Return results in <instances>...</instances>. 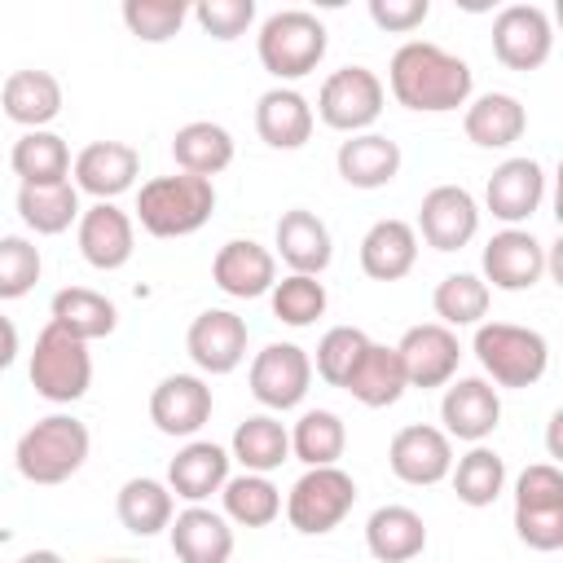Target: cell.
<instances>
[{"label": "cell", "mask_w": 563, "mask_h": 563, "mask_svg": "<svg viewBox=\"0 0 563 563\" xmlns=\"http://www.w3.org/2000/svg\"><path fill=\"white\" fill-rule=\"evenodd\" d=\"M31 387L35 396H44L48 405H75L79 396H88L92 387V352L84 339L66 334L62 325H44L35 334V347H31Z\"/></svg>", "instance_id": "obj_6"}, {"label": "cell", "mask_w": 563, "mask_h": 563, "mask_svg": "<svg viewBox=\"0 0 563 563\" xmlns=\"http://www.w3.org/2000/svg\"><path fill=\"white\" fill-rule=\"evenodd\" d=\"M515 532L528 550H563V471L554 462H532L515 475Z\"/></svg>", "instance_id": "obj_7"}, {"label": "cell", "mask_w": 563, "mask_h": 563, "mask_svg": "<svg viewBox=\"0 0 563 563\" xmlns=\"http://www.w3.org/2000/svg\"><path fill=\"white\" fill-rule=\"evenodd\" d=\"M44 273V260H40V246L22 233H4L0 238V299H22L35 290Z\"/></svg>", "instance_id": "obj_46"}, {"label": "cell", "mask_w": 563, "mask_h": 563, "mask_svg": "<svg viewBox=\"0 0 563 563\" xmlns=\"http://www.w3.org/2000/svg\"><path fill=\"white\" fill-rule=\"evenodd\" d=\"M400 352V365H405V383L409 387H444L453 374H457V361H462V343L449 325L440 321H422V325H409L396 343Z\"/></svg>", "instance_id": "obj_20"}, {"label": "cell", "mask_w": 563, "mask_h": 563, "mask_svg": "<svg viewBox=\"0 0 563 563\" xmlns=\"http://www.w3.org/2000/svg\"><path fill=\"white\" fill-rule=\"evenodd\" d=\"M365 550L378 559V563H413L422 550H427V523L413 506H378L369 519H365Z\"/></svg>", "instance_id": "obj_31"}, {"label": "cell", "mask_w": 563, "mask_h": 563, "mask_svg": "<svg viewBox=\"0 0 563 563\" xmlns=\"http://www.w3.org/2000/svg\"><path fill=\"white\" fill-rule=\"evenodd\" d=\"M413 233L431 246V251H462L475 233H479V202L466 185H435L422 194L418 202V224Z\"/></svg>", "instance_id": "obj_13"}, {"label": "cell", "mask_w": 563, "mask_h": 563, "mask_svg": "<svg viewBox=\"0 0 563 563\" xmlns=\"http://www.w3.org/2000/svg\"><path fill=\"white\" fill-rule=\"evenodd\" d=\"M75 242H79V255L97 268V273H114L132 260L136 251V224L123 207L114 202H92L79 211V224H75Z\"/></svg>", "instance_id": "obj_21"}, {"label": "cell", "mask_w": 563, "mask_h": 563, "mask_svg": "<svg viewBox=\"0 0 563 563\" xmlns=\"http://www.w3.org/2000/svg\"><path fill=\"white\" fill-rule=\"evenodd\" d=\"M471 352L493 387H532L550 369V343L532 325L515 321H479Z\"/></svg>", "instance_id": "obj_5"}, {"label": "cell", "mask_w": 563, "mask_h": 563, "mask_svg": "<svg viewBox=\"0 0 563 563\" xmlns=\"http://www.w3.org/2000/svg\"><path fill=\"white\" fill-rule=\"evenodd\" d=\"M312 128H317V114H312V101L299 88L277 84V88L260 92V101H255V132H260L264 145L299 150V145H308Z\"/></svg>", "instance_id": "obj_26"}, {"label": "cell", "mask_w": 563, "mask_h": 563, "mask_svg": "<svg viewBox=\"0 0 563 563\" xmlns=\"http://www.w3.org/2000/svg\"><path fill=\"white\" fill-rule=\"evenodd\" d=\"M172 554L180 563H229L233 559V528L211 506H185L167 523Z\"/></svg>", "instance_id": "obj_25"}, {"label": "cell", "mask_w": 563, "mask_h": 563, "mask_svg": "<svg viewBox=\"0 0 563 563\" xmlns=\"http://www.w3.org/2000/svg\"><path fill=\"white\" fill-rule=\"evenodd\" d=\"M268 303H273V317L282 325H317L330 308V295H325V282L321 277H303V273H286L282 282H273L268 290Z\"/></svg>", "instance_id": "obj_43"}, {"label": "cell", "mask_w": 563, "mask_h": 563, "mask_svg": "<svg viewBox=\"0 0 563 563\" xmlns=\"http://www.w3.org/2000/svg\"><path fill=\"white\" fill-rule=\"evenodd\" d=\"M48 321L62 325L66 334L92 343V339H110L114 334L119 308H114V299H106L92 286H62L53 295V303H48Z\"/></svg>", "instance_id": "obj_34"}, {"label": "cell", "mask_w": 563, "mask_h": 563, "mask_svg": "<svg viewBox=\"0 0 563 563\" xmlns=\"http://www.w3.org/2000/svg\"><path fill=\"white\" fill-rule=\"evenodd\" d=\"M0 106L4 114L26 128V132H40L48 128L57 114H62V79L53 70H35V66H22L4 79L0 88Z\"/></svg>", "instance_id": "obj_29"}, {"label": "cell", "mask_w": 563, "mask_h": 563, "mask_svg": "<svg viewBox=\"0 0 563 563\" xmlns=\"http://www.w3.org/2000/svg\"><path fill=\"white\" fill-rule=\"evenodd\" d=\"M9 167L22 185H57V180H70V145L40 128V132H22L13 141V154H9Z\"/></svg>", "instance_id": "obj_38"}, {"label": "cell", "mask_w": 563, "mask_h": 563, "mask_svg": "<svg viewBox=\"0 0 563 563\" xmlns=\"http://www.w3.org/2000/svg\"><path fill=\"white\" fill-rule=\"evenodd\" d=\"M114 515L132 537H158L176 515V497L163 479L132 475V479H123V488L114 497Z\"/></svg>", "instance_id": "obj_36"}, {"label": "cell", "mask_w": 563, "mask_h": 563, "mask_svg": "<svg viewBox=\"0 0 563 563\" xmlns=\"http://www.w3.org/2000/svg\"><path fill=\"white\" fill-rule=\"evenodd\" d=\"M431 18V0H369V22L387 35H409Z\"/></svg>", "instance_id": "obj_48"}, {"label": "cell", "mask_w": 563, "mask_h": 563, "mask_svg": "<svg viewBox=\"0 0 563 563\" xmlns=\"http://www.w3.org/2000/svg\"><path fill=\"white\" fill-rule=\"evenodd\" d=\"M92 453V435L88 427L75 418V413H48L40 422H31L18 444H13V466L26 484H40V488H53V484H66L70 475L84 471Z\"/></svg>", "instance_id": "obj_2"}, {"label": "cell", "mask_w": 563, "mask_h": 563, "mask_svg": "<svg viewBox=\"0 0 563 563\" xmlns=\"http://www.w3.org/2000/svg\"><path fill=\"white\" fill-rule=\"evenodd\" d=\"M220 515L238 528H268L277 515H282V488L268 479V475H229L224 488H220Z\"/></svg>", "instance_id": "obj_40"}, {"label": "cell", "mask_w": 563, "mask_h": 563, "mask_svg": "<svg viewBox=\"0 0 563 563\" xmlns=\"http://www.w3.org/2000/svg\"><path fill=\"white\" fill-rule=\"evenodd\" d=\"M172 158L180 172L189 176H220L229 163H233V132L224 123H211V119H194L185 128H176L172 136Z\"/></svg>", "instance_id": "obj_35"}, {"label": "cell", "mask_w": 563, "mask_h": 563, "mask_svg": "<svg viewBox=\"0 0 563 563\" xmlns=\"http://www.w3.org/2000/svg\"><path fill=\"white\" fill-rule=\"evenodd\" d=\"M479 268L488 290H510V295L532 290L545 277V242L532 229H497L484 242Z\"/></svg>", "instance_id": "obj_12"}, {"label": "cell", "mask_w": 563, "mask_h": 563, "mask_svg": "<svg viewBox=\"0 0 563 563\" xmlns=\"http://www.w3.org/2000/svg\"><path fill=\"white\" fill-rule=\"evenodd\" d=\"M343 391H347L352 400H361L365 409H387V405H396V400L409 391L396 343H391V347H387V343H369L365 356L352 365Z\"/></svg>", "instance_id": "obj_32"}, {"label": "cell", "mask_w": 563, "mask_h": 563, "mask_svg": "<svg viewBox=\"0 0 563 563\" xmlns=\"http://www.w3.org/2000/svg\"><path fill=\"white\" fill-rule=\"evenodd\" d=\"M462 132L479 150H506L528 132V110L515 92H479L462 106Z\"/></svg>", "instance_id": "obj_28"}, {"label": "cell", "mask_w": 563, "mask_h": 563, "mask_svg": "<svg viewBox=\"0 0 563 563\" xmlns=\"http://www.w3.org/2000/svg\"><path fill=\"white\" fill-rule=\"evenodd\" d=\"M70 185L97 202H114L119 194H128L141 176V154L128 141H88L75 158H70Z\"/></svg>", "instance_id": "obj_18"}, {"label": "cell", "mask_w": 563, "mask_h": 563, "mask_svg": "<svg viewBox=\"0 0 563 563\" xmlns=\"http://www.w3.org/2000/svg\"><path fill=\"white\" fill-rule=\"evenodd\" d=\"M273 255L290 268V273H303V277H321L334 260V238L325 229V220L308 207H290L282 211L277 220V233H273Z\"/></svg>", "instance_id": "obj_22"}, {"label": "cell", "mask_w": 563, "mask_h": 563, "mask_svg": "<svg viewBox=\"0 0 563 563\" xmlns=\"http://www.w3.org/2000/svg\"><path fill=\"white\" fill-rule=\"evenodd\" d=\"M334 167L352 189H383L400 176V145L383 132H356L339 141Z\"/></svg>", "instance_id": "obj_30"}, {"label": "cell", "mask_w": 563, "mask_h": 563, "mask_svg": "<svg viewBox=\"0 0 563 563\" xmlns=\"http://www.w3.org/2000/svg\"><path fill=\"white\" fill-rule=\"evenodd\" d=\"M97 563H136V559H97Z\"/></svg>", "instance_id": "obj_51"}, {"label": "cell", "mask_w": 563, "mask_h": 563, "mask_svg": "<svg viewBox=\"0 0 563 563\" xmlns=\"http://www.w3.org/2000/svg\"><path fill=\"white\" fill-rule=\"evenodd\" d=\"M387 466H391V475L400 484L431 488V484L449 479V471H453V440L431 422H409V427H400L391 435Z\"/></svg>", "instance_id": "obj_16"}, {"label": "cell", "mask_w": 563, "mask_h": 563, "mask_svg": "<svg viewBox=\"0 0 563 563\" xmlns=\"http://www.w3.org/2000/svg\"><path fill=\"white\" fill-rule=\"evenodd\" d=\"M18 563H66V559H62L57 550H26Z\"/></svg>", "instance_id": "obj_50"}, {"label": "cell", "mask_w": 563, "mask_h": 563, "mask_svg": "<svg viewBox=\"0 0 563 563\" xmlns=\"http://www.w3.org/2000/svg\"><path fill=\"white\" fill-rule=\"evenodd\" d=\"M330 48V35H325V22L308 9H277L260 22V35H255V53H260V66L277 79V84H295L303 75H312L321 66Z\"/></svg>", "instance_id": "obj_4"}, {"label": "cell", "mask_w": 563, "mask_h": 563, "mask_svg": "<svg viewBox=\"0 0 563 563\" xmlns=\"http://www.w3.org/2000/svg\"><path fill=\"white\" fill-rule=\"evenodd\" d=\"M383 101H387V88L369 66H339V70L325 75L312 114L325 128H334L343 136H356V132H369L378 123Z\"/></svg>", "instance_id": "obj_9"}, {"label": "cell", "mask_w": 563, "mask_h": 563, "mask_svg": "<svg viewBox=\"0 0 563 563\" xmlns=\"http://www.w3.org/2000/svg\"><path fill=\"white\" fill-rule=\"evenodd\" d=\"M251 330L233 308H202L185 330V352L198 365V374H233L246 361Z\"/></svg>", "instance_id": "obj_14"}, {"label": "cell", "mask_w": 563, "mask_h": 563, "mask_svg": "<svg viewBox=\"0 0 563 563\" xmlns=\"http://www.w3.org/2000/svg\"><path fill=\"white\" fill-rule=\"evenodd\" d=\"M488 303H493V290L484 286L479 273H449L431 290V308H435L440 325H449L453 334L462 325H479L488 317Z\"/></svg>", "instance_id": "obj_42"}, {"label": "cell", "mask_w": 563, "mask_h": 563, "mask_svg": "<svg viewBox=\"0 0 563 563\" xmlns=\"http://www.w3.org/2000/svg\"><path fill=\"white\" fill-rule=\"evenodd\" d=\"M211 383L202 374H167L158 378V387L150 391V422L163 435L176 440H194L207 418H211Z\"/></svg>", "instance_id": "obj_19"}, {"label": "cell", "mask_w": 563, "mask_h": 563, "mask_svg": "<svg viewBox=\"0 0 563 563\" xmlns=\"http://www.w3.org/2000/svg\"><path fill=\"white\" fill-rule=\"evenodd\" d=\"M391 97L405 110L418 114H449L462 110L475 92V70L466 66V57L431 44V40H405L391 62H387V84Z\"/></svg>", "instance_id": "obj_1"}, {"label": "cell", "mask_w": 563, "mask_h": 563, "mask_svg": "<svg viewBox=\"0 0 563 563\" xmlns=\"http://www.w3.org/2000/svg\"><path fill=\"white\" fill-rule=\"evenodd\" d=\"M229 466H233V457H229L224 444H216V440H185L176 449V457L167 462V479L163 484L172 488V497H180L189 506H202L211 493L224 488Z\"/></svg>", "instance_id": "obj_24"}, {"label": "cell", "mask_w": 563, "mask_h": 563, "mask_svg": "<svg viewBox=\"0 0 563 563\" xmlns=\"http://www.w3.org/2000/svg\"><path fill=\"white\" fill-rule=\"evenodd\" d=\"M418 264V233L400 216H383L361 238V273L374 282H400Z\"/></svg>", "instance_id": "obj_27"}, {"label": "cell", "mask_w": 563, "mask_h": 563, "mask_svg": "<svg viewBox=\"0 0 563 563\" xmlns=\"http://www.w3.org/2000/svg\"><path fill=\"white\" fill-rule=\"evenodd\" d=\"M246 383H251V396L268 413L299 409L308 387H312V356L299 343H264L251 361Z\"/></svg>", "instance_id": "obj_10"}, {"label": "cell", "mask_w": 563, "mask_h": 563, "mask_svg": "<svg viewBox=\"0 0 563 563\" xmlns=\"http://www.w3.org/2000/svg\"><path fill=\"white\" fill-rule=\"evenodd\" d=\"M13 361H18V325L0 312V374H4Z\"/></svg>", "instance_id": "obj_49"}, {"label": "cell", "mask_w": 563, "mask_h": 563, "mask_svg": "<svg viewBox=\"0 0 563 563\" xmlns=\"http://www.w3.org/2000/svg\"><path fill=\"white\" fill-rule=\"evenodd\" d=\"M216 211V185L189 172L154 176L136 189V224L150 238H189Z\"/></svg>", "instance_id": "obj_3"}, {"label": "cell", "mask_w": 563, "mask_h": 563, "mask_svg": "<svg viewBox=\"0 0 563 563\" xmlns=\"http://www.w3.org/2000/svg\"><path fill=\"white\" fill-rule=\"evenodd\" d=\"M369 343H374V339H369L361 325H330V330L317 339L312 374H317L321 383H330V387H343L347 374H352V365L365 356Z\"/></svg>", "instance_id": "obj_44"}, {"label": "cell", "mask_w": 563, "mask_h": 563, "mask_svg": "<svg viewBox=\"0 0 563 563\" xmlns=\"http://www.w3.org/2000/svg\"><path fill=\"white\" fill-rule=\"evenodd\" d=\"M554 53V26L541 4H506L493 18V57L506 70H541Z\"/></svg>", "instance_id": "obj_11"}, {"label": "cell", "mask_w": 563, "mask_h": 563, "mask_svg": "<svg viewBox=\"0 0 563 563\" xmlns=\"http://www.w3.org/2000/svg\"><path fill=\"white\" fill-rule=\"evenodd\" d=\"M229 457L251 475H273L290 457V427L273 413H251L233 427Z\"/></svg>", "instance_id": "obj_33"}, {"label": "cell", "mask_w": 563, "mask_h": 563, "mask_svg": "<svg viewBox=\"0 0 563 563\" xmlns=\"http://www.w3.org/2000/svg\"><path fill=\"white\" fill-rule=\"evenodd\" d=\"M449 479H453V493H457L462 506L484 510V506H493L506 493V457L497 449H488V444H471L453 462Z\"/></svg>", "instance_id": "obj_39"}, {"label": "cell", "mask_w": 563, "mask_h": 563, "mask_svg": "<svg viewBox=\"0 0 563 563\" xmlns=\"http://www.w3.org/2000/svg\"><path fill=\"white\" fill-rule=\"evenodd\" d=\"M352 506H356V479H352L343 466H308V471L290 484V493H286V501H282L286 523H290L295 532H303V537H325V532H334V528L352 515Z\"/></svg>", "instance_id": "obj_8"}, {"label": "cell", "mask_w": 563, "mask_h": 563, "mask_svg": "<svg viewBox=\"0 0 563 563\" xmlns=\"http://www.w3.org/2000/svg\"><path fill=\"white\" fill-rule=\"evenodd\" d=\"M211 282L229 299H260L277 282V255L255 238H229L211 260Z\"/></svg>", "instance_id": "obj_23"}, {"label": "cell", "mask_w": 563, "mask_h": 563, "mask_svg": "<svg viewBox=\"0 0 563 563\" xmlns=\"http://www.w3.org/2000/svg\"><path fill=\"white\" fill-rule=\"evenodd\" d=\"M189 18L211 35V40H238L255 22V0H198Z\"/></svg>", "instance_id": "obj_47"}, {"label": "cell", "mask_w": 563, "mask_h": 563, "mask_svg": "<svg viewBox=\"0 0 563 563\" xmlns=\"http://www.w3.org/2000/svg\"><path fill=\"white\" fill-rule=\"evenodd\" d=\"M545 202V167L537 158H506L484 185V207L506 229H523Z\"/></svg>", "instance_id": "obj_17"}, {"label": "cell", "mask_w": 563, "mask_h": 563, "mask_svg": "<svg viewBox=\"0 0 563 563\" xmlns=\"http://www.w3.org/2000/svg\"><path fill=\"white\" fill-rule=\"evenodd\" d=\"M440 431L462 444H484L501 422V396L484 374L449 378L440 396Z\"/></svg>", "instance_id": "obj_15"}, {"label": "cell", "mask_w": 563, "mask_h": 563, "mask_svg": "<svg viewBox=\"0 0 563 563\" xmlns=\"http://www.w3.org/2000/svg\"><path fill=\"white\" fill-rule=\"evenodd\" d=\"M119 13H123V26L141 44H167L189 22V4L185 0H123Z\"/></svg>", "instance_id": "obj_45"}, {"label": "cell", "mask_w": 563, "mask_h": 563, "mask_svg": "<svg viewBox=\"0 0 563 563\" xmlns=\"http://www.w3.org/2000/svg\"><path fill=\"white\" fill-rule=\"evenodd\" d=\"M79 189L70 180L57 185H18V216L35 238H57L79 224Z\"/></svg>", "instance_id": "obj_37"}, {"label": "cell", "mask_w": 563, "mask_h": 563, "mask_svg": "<svg viewBox=\"0 0 563 563\" xmlns=\"http://www.w3.org/2000/svg\"><path fill=\"white\" fill-rule=\"evenodd\" d=\"M347 449V427L334 409H303L299 422L290 427V457L303 466H339Z\"/></svg>", "instance_id": "obj_41"}]
</instances>
